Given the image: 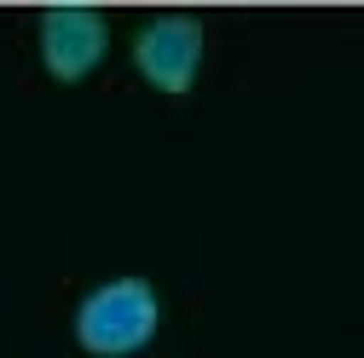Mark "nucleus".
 <instances>
[{
	"label": "nucleus",
	"instance_id": "obj_1",
	"mask_svg": "<svg viewBox=\"0 0 364 358\" xmlns=\"http://www.w3.org/2000/svg\"><path fill=\"white\" fill-rule=\"evenodd\" d=\"M151 335H156V289L145 278H116V283L93 289L75 312V341L99 358L139 352Z\"/></svg>",
	"mask_w": 364,
	"mask_h": 358
},
{
	"label": "nucleus",
	"instance_id": "obj_2",
	"mask_svg": "<svg viewBox=\"0 0 364 358\" xmlns=\"http://www.w3.org/2000/svg\"><path fill=\"white\" fill-rule=\"evenodd\" d=\"M133 58H139L145 81L162 87V93H186L197 64H203V29L197 18H151L139 29V40H133Z\"/></svg>",
	"mask_w": 364,
	"mask_h": 358
},
{
	"label": "nucleus",
	"instance_id": "obj_3",
	"mask_svg": "<svg viewBox=\"0 0 364 358\" xmlns=\"http://www.w3.org/2000/svg\"><path fill=\"white\" fill-rule=\"evenodd\" d=\"M41 58L58 81H81L105 58V18L93 6H53L41 18Z\"/></svg>",
	"mask_w": 364,
	"mask_h": 358
}]
</instances>
